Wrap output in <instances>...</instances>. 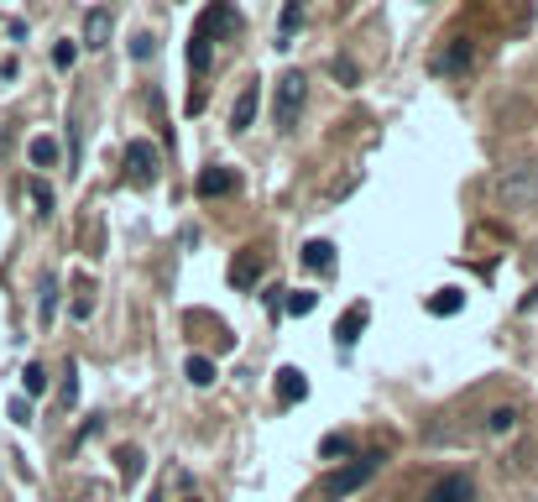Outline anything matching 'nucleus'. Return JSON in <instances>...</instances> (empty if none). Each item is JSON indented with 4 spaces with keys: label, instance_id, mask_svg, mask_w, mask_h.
Segmentation results:
<instances>
[{
    "label": "nucleus",
    "instance_id": "1",
    "mask_svg": "<svg viewBox=\"0 0 538 502\" xmlns=\"http://www.w3.org/2000/svg\"><path fill=\"white\" fill-rule=\"evenodd\" d=\"M236 37L241 32V11L230 6V0H209L204 16L194 21V37H189V68L194 74H209V63H215V37Z\"/></svg>",
    "mask_w": 538,
    "mask_h": 502
},
{
    "label": "nucleus",
    "instance_id": "2",
    "mask_svg": "<svg viewBox=\"0 0 538 502\" xmlns=\"http://www.w3.org/2000/svg\"><path fill=\"white\" fill-rule=\"evenodd\" d=\"M303 105H309V74H298V68H288L283 79H277V95H272V121L277 131H293Z\"/></svg>",
    "mask_w": 538,
    "mask_h": 502
},
{
    "label": "nucleus",
    "instance_id": "3",
    "mask_svg": "<svg viewBox=\"0 0 538 502\" xmlns=\"http://www.w3.org/2000/svg\"><path fill=\"white\" fill-rule=\"evenodd\" d=\"M497 199H502V210H533V204H538V168L533 163L507 168L497 178Z\"/></svg>",
    "mask_w": 538,
    "mask_h": 502
},
{
    "label": "nucleus",
    "instance_id": "4",
    "mask_svg": "<svg viewBox=\"0 0 538 502\" xmlns=\"http://www.w3.org/2000/svg\"><path fill=\"white\" fill-rule=\"evenodd\" d=\"M377 466H382V455H361V461H350L345 471H330V476H324V497L340 502V497H350V492H361L371 476H377Z\"/></svg>",
    "mask_w": 538,
    "mask_h": 502
},
{
    "label": "nucleus",
    "instance_id": "5",
    "mask_svg": "<svg viewBox=\"0 0 538 502\" xmlns=\"http://www.w3.org/2000/svg\"><path fill=\"white\" fill-rule=\"evenodd\" d=\"M424 502H476V482H471V476H460V471H450V476H439V482L424 492Z\"/></svg>",
    "mask_w": 538,
    "mask_h": 502
},
{
    "label": "nucleus",
    "instance_id": "6",
    "mask_svg": "<svg viewBox=\"0 0 538 502\" xmlns=\"http://www.w3.org/2000/svg\"><path fill=\"white\" fill-rule=\"evenodd\" d=\"M126 168H131L136 184H152L157 168H162V152H157L152 142H131V147H126Z\"/></svg>",
    "mask_w": 538,
    "mask_h": 502
},
{
    "label": "nucleus",
    "instance_id": "7",
    "mask_svg": "<svg viewBox=\"0 0 538 502\" xmlns=\"http://www.w3.org/2000/svg\"><path fill=\"white\" fill-rule=\"evenodd\" d=\"M366 319H371V309H366V304H350V309L335 319V346H356L361 330H366Z\"/></svg>",
    "mask_w": 538,
    "mask_h": 502
},
{
    "label": "nucleus",
    "instance_id": "8",
    "mask_svg": "<svg viewBox=\"0 0 538 502\" xmlns=\"http://www.w3.org/2000/svg\"><path fill=\"white\" fill-rule=\"evenodd\" d=\"M256 105H262V89H256V84H241L236 105H230V131H246V126L256 121Z\"/></svg>",
    "mask_w": 538,
    "mask_h": 502
},
{
    "label": "nucleus",
    "instance_id": "9",
    "mask_svg": "<svg viewBox=\"0 0 538 502\" xmlns=\"http://www.w3.org/2000/svg\"><path fill=\"white\" fill-rule=\"evenodd\" d=\"M471 68V37H455L450 48L434 58V74H465Z\"/></svg>",
    "mask_w": 538,
    "mask_h": 502
},
{
    "label": "nucleus",
    "instance_id": "10",
    "mask_svg": "<svg viewBox=\"0 0 538 502\" xmlns=\"http://www.w3.org/2000/svg\"><path fill=\"white\" fill-rule=\"evenodd\" d=\"M84 48H110V11L105 6L84 16Z\"/></svg>",
    "mask_w": 538,
    "mask_h": 502
},
{
    "label": "nucleus",
    "instance_id": "11",
    "mask_svg": "<svg viewBox=\"0 0 538 502\" xmlns=\"http://www.w3.org/2000/svg\"><path fill=\"white\" fill-rule=\"evenodd\" d=\"M236 189V168H204L199 173V194L204 199H220V194H230Z\"/></svg>",
    "mask_w": 538,
    "mask_h": 502
},
{
    "label": "nucleus",
    "instance_id": "12",
    "mask_svg": "<svg viewBox=\"0 0 538 502\" xmlns=\"http://www.w3.org/2000/svg\"><path fill=\"white\" fill-rule=\"evenodd\" d=\"M277 398H283V403H303V398H309V377H303L298 367H283V372H277Z\"/></svg>",
    "mask_w": 538,
    "mask_h": 502
},
{
    "label": "nucleus",
    "instance_id": "13",
    "mask_svg": "<svg viewBox=\"0 0 538 502\" xmlns=\"http://www.w3.org/2000/svg\"><path fill=\"white\" fill-rule=\"evenodd\" d=\"M303 267L319 272V278H330V272H335V246L330 241H309V246H303Z\"/></svg>",
    "mask_w": 538,
    "mask_h": 502
},
{
    "label": "nucleus",
    "instance_id": "14",
    "mask_svg": "<svg viewBox=\"0 0 538 502\" xmlns=\"http://www.w3.org/2000/svg\"><path fill=\"white\" fill-rule=\"evenodd\" d=\"M256 278H262V251H241V257L230 262V283H236V288H251Z\"/></svg>",
    "mask_w": 538,
    "mask_h": 502
},
{
    "label": "nucleus",
    "instance_id": "15",
    "mask_svg": "<svg viewBox=\"0 0 538 502\" xmlns=\"http://www.w3.org/2000/svg\"><path fill=\"white\" fill-rule=\"evenodd\" d=\"M53 314H58V278L48 272V278L37 283V319H42V325H53Z\"/></svg>",
    "mask_w": 538,
    "mask_h": 502
},
{
    "label": "nucleus",
    "instance_id": "16",
    "mask_svg": "<svg viewBox=\"0 0 538 502\" xmlns=\"http://www.w3.org/2000/svg\"><path fill=\"white\" fill-rule=\"evenodd\" d=\"M183 377H189L194 387H215V361H209V356H189V361H183Z\"/></svg>",
    "mask_w": 538,
    "mask_h": 502
},
{
    "label": "nucleus",
    "instance_id": "17",
    "mask_svg": "<svg viewBox=\"0 0 538 502\" xmlns=\"http://www.w3.org/2000/svg\"><path fill=\"white\" fill-rule=\"evenodd\" d=\"M27 157H32V168H53L58 163V142H53V136H32Z\"/></svg>",
    "mask_w": 538,
    "mask_h": 502
},
{
    "label": "nucleus",
    "instance_id": "18",
    "mask_svg": "<svg viewBox=\"0 0 538 502\" xmlns=\"http://www.w3.org/2000/svg\"><path fill=\"white\" fill-rule=\"evenodd\" d=\"M298 21H303V6H298V0H288V11H283V27H277V48H293V32H298Z\"/></svg>",
    "mask_w": 538,
    "mask_h": 502
},
{
    "label": "nucleus",
    "instance_id": "19",
    "mask_svg": "<svg viewBox=\"0 0 538 502\" xmlns=\"http://www.w3.org/2000/svg\"><path fill=\"white\" fill-rule=\"evenodd\" d=\"M465 309V293L460 288H444V293H434L429 299V314H460Z\"/></svg>",
    "mask_w": 538,
    "mask_h": 502
},
{
    "label": "nucleus",
    "instance_id": "20",
    "mask_svg": "<svg viewBox=\"0 0 538 502\" xmlns=\"http://www.w3.org/2000/svg\"><path fill=\"white\" fill-rule=\"evenodd\" d=\"M314 304H319V293H309V288H293L288 299H283V309H288V314H298V319H303V314H314Z\"/></svg>",
    "mask_w": 538,
    "mask_h": 502
},
{
    "label": "nucleus",
    "instance_id": "21",
    "mask_svg": "<svg viewBox=\"0 0 538 502\" xmlns=\"http://www.w3.org/2000/svg\"><path fill=\"white\" fill-rule=\"evenodd\" d=\"M512 424H518V408H491V414H486V429H491V435H507Z\"/></svg>",
    "mask_w": 538,
    "mask_h": 502
},
{
    "label": "nucleus",
    "instance_id": "22",
    "mask_svg": "<svg viewBox=\"0 0 538 502\" xmlns=\"http://www.w3.org/2000/svg\"><path fill=\"white\" fill-rule=\"evenodd\" d=\"M115 461H121V476H126V482H136V476H142V450H136V445H126Z\"/></svg>",
    "mask_w": 538,
    "mask_h": 502
},
{
    "label": "nucleus",
    "instance_id": "23",
    "mask_svg": "<svg viewBox=\"0 0 538 502\" xmlns=\"http://www.w3.org/2000/svg\"><path fill=\"white\" fill-rule=\"evenodd\" d=\"M319 455H324V461H340V455H350V440H345V435L319 440Z\"/></svg>",
    "mask_w": 538,
    "mask_h": 502
},
{
    "label": "nucleus",
    "instance_id": "24",
    "mask_svg": "<svg viewBox=\"0 0 538 502\" xmlns=\"http://www.w3.org/2000/svg\"><path fill=\"white\" fill-rule=\"evenodd\" d=\"M32 204H37V215H53V189L42 178H32Z\"/></svg>",
    "mask_w": 538,
    "mask_h": 502
},
{
    "label": "nucleus",
    "instance_id": "25",
    "mask_svg": "<svg viewBox=\"0 0 538 502\" xmlns=\"http://www.w3.org/2000/svg\"><path fill=\"white\" fill-rule=\"evenodd\" d=\"M21 387H27V398H37L42 387H48V372H42V367H27V372H21Z\"/></svg>",
    "mask_w": 538,
    "mask_h": 502
},
{
    "label": "nucleus",
    "instance_id": "26",
    "mask_svg": "<svg viewBox=\"0 0 538 502\" xmlns=\"http://www.w3.org/2000/svg\"><path fill=\"white\" fill-rule=\"evenodd\" d=\"M152 53H157V42H152V32H136V37H131V58L142 63V58H152Z\"/></svg>",
    "mask_w": 538,
    "mask_h": 502
},
{
    "label": "nucleus",
    "instance_id": "27",
    "mask_svg": "<svg viewBox=\"0 0 538 502\" xmlns=\"http://www.w3.org/2000/svg\"><path fill=\"white\" fill-rule=\"evenodd\" d=\"M335 79H340L345 89H356V84H361V74H356V63H350V58H335Z\"/></svg>",
    "mask_w": 538,
    "mask_h": 502
},
{
    "label": "nucleus",
    "instance_id": "28",
    "mask_svg": "<svg viewBox=\"0 0 538 502\" xmlns=\"http://www.w3.org/2000/svg\"><path fill=\"white\" fill-rule=\"evenodd\" d=\"M74 58H79L74 42H58V48H53V68H74Z\"/></svg>",
    "mask_w": 538,
    "mask_h": 502
},
{
    "label": "nucleus",
    "instance_id": "29",
    "mask_svg": "<svg viewBox=\"0 0 538 502\" xmlns=\"http://www.w3.org/2000/svg\"><path fill=\"white\" fill-rule=\"evenodd\" d=\"M204 100H209L204 89H189V116H199V110H204Z\"/></svg>",
    "mask_w": 538,
    "mask_h": 502
},
{
    "label": "nucleus",
    "instance_id": "30",
    "mask_svg": "<svg viewBox=\"0 0 538 502\" xmlns=\"http://www.w3.org/2000/svg\"><path fill=\"white\" fill-rule=\"evenodd\" d=\"M152 502H157V497H152Z\"/></svg>",
    "mask_w": 538,
    "mask_h": 502
},
{
    "label": "nucleus",
    "instance_id": "31",
    "mask_svg": "<svg viewBox=\"0 0 538 502\" xmlns=\"http://www.w3.org/2000/svg\"><path fill=\"white\" fill-rule=\"evenodd\" d=\"M194 502H199V497H194Z\"/></svg>",
    "mask_w": 538,
    "mask_h": 502
}]
</instances>
